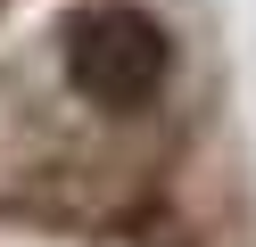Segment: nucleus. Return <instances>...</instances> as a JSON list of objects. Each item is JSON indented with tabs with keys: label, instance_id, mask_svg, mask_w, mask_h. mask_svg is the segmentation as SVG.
Wrapping results in <instances>:
<instances>
[{
	"label": "nucleus",
	"instance_id": "nucleus-1",
	"mask_svg": "<svg viewBox=\"0 0 256 247\" xmlns=\"http://www.w3.org/2000/svg\"><path fill=\"white\" fill-rule=\"evenodd\" d=\"M166 66H174L166 25L149 8H132V0H91V8L66 16V82L91 107H108V115L149 107Z\"/></svg>",
	"mask_w": 256,
	"mask_h": 247
}]
</instances>
